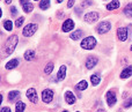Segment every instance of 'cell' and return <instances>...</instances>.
<instances>
[{"label":"cell","mask_w":132,"mask_h":112,"mask_svg":"<svg viewBox=\"0 0 132 112\" xmlns=\"http://www.w3.org/2000/svg\"><path fill=\"white\" fill-rule=\"evenodd\" d=\"M18 43H19V37L16 36V35H12L6 41V43H5V45H4L5 53H6V54H12V53L14 52V50H15Z\"/></svg>","instance_id":"obj_1"},{"label":"cell","mask_w":132,"mask_h":112,"mask_svg":"<svg viewBox=\"0 0 132 112\" xmlns=\"http://www.w3.org/2000/svg\"><path fill=\"white\" fill-rule=\"evenodd\" d=\"M96 46V39L93 36H88L81 42V48L84 50H93Z\"/></svg>","instance_id":"obj_2"},{"label":"cell","mask_w":132,"mask_h":112,"mask_svg":"<svg viewBox=\"0 0 132 112\" xmlns=\"http://www.w3.org/2000/svg\"><path fill=\"white\" fill-rule=\"evenodd\" d=\"M37 31V24L35 23H29L28 25H26L24 29H23L22 34L24 37H30Z\"/></svg>","instance_id":"obj_3"},{"label":"cell","mask_w":132,"mask_h":112,"mask_svg":"<svg viewBox=\"0 0 132 112\" xmlns=\"http://www.w3.org/2000/svg\"><path fill=\"white\" fill-rule=\"evenodd\" d=\"M111 29V23L108 21H103L97 25V32L98 34H107Z\"/></svg>","instance_id":"obj_4"},{"label":"cell","mask_w":132,"mask_h":112,"mask_svg":"<svg viewBox=\"0 0 132 112\" xmlns=\"http://www.w3.org/2000/svg\"><path fill=\"white\" fill-rule=\"evenodd\" d=\"M42 99L44 103H51V101L53 99V91L51 89H45L42 92Z\"/></svg>","instance_id":"obj_5"},{"label":"cell","mask_w":132,"mask_h":112,"mask_svg":"<svg viewBox=\"0 0 132 112\" xmlns=\"http://www.w3.org/2000/svg\"><path fill=\"white\" fill-rule=\"evenodd\" d=\"M27 97H28V99L34 104H36L37 101H38V98H37V92L34 88H30V89L27 90Z\"/></svg>","instance_id":"obj_6"},{"label":"cell","mask_w":132,"mask_h":112,"mask_svg":"<svg viewBox=\"0 0 132 112\" xmlns=\"http://www.w3.org/2000/svg\"><path fill=\"white\" fill-rule=\"evenodd\" d=\"M85 21L88 23H93V22H96L98 18V13H96V12H90V13H87L86 15H85Z\"/></svg>","instance_id":"obj_7"},{"label":"cell","mask_w":132,"mask_h":112,"mask_svg":"<svg viewBox=\"0 0 132 112\" xmlns=\"http://www.w3.org/2000/svg\"><path fill=\"white\" fill-rule=\"evenodd\" d=\"M105 97H107V103H108V105L109 106H112V105L116 104L117 98H116V95H115L114 91H108Z\"/></svg>","instance_id":"obj_8"},{"label":"cell","mask_w":132,"mask_h":112,"mask_svg":"<svg viewBox=\"0 0 132 112\" xmlns=\"http://www.w3.org/2000/svg\"><path fill=\"white\" fill-rule=\"evenodd\" d=\"M117 37L122 42L126 41L128 39V29L126 28H118V30H117Z\"/></svg>","instance_id":"obj_9"},{"label":"cell","mask_w":132,"mask_h":112,"mask_svg":"<svg viewBox=\"0 0 132 112\" xmlns=\"http://www.w3.org/2000/svg\"><path fill=\"white\" fill-rule=\"evenodd\" d=\"M73 28H74V22H73L71 18H67V20H65V22L63 23L62 29H63V31L67 32V31H71Z\"/></svg>","instance_id":"obj_10"},{"label":"cell","mask_w":132,"mask_h":112,"mask_svg":"<svg viewBox=\"0 0 132 112\" xmlns=\"http://www.w3.org/2000/svg\"><path fill=\"white\" fill-rule=\"evenodd\" d=\"M96 64H97V59H96L95 57H89L88 59L86 60V67L88 69L94 68V67L96 66Z\"/></svg>","instance_id":"obj_11"},{"label":"cell","mask_w":132,"mask_h":112,"mask_svg":"<svg viewBox=\"0 0 132 112\" xmlns=\"http://www.w3.org/2000/svg\"><path fill=\"white\" fill-rule=\"evenodd\" d=\"M65 101L67 104H74L75 103V97H74V95H73V92H71V91L65 92Z\"/></svg>","instance_id":"obj_12"},{"label":"cell","mask_w":132,"mask_h":112,"mask_svg":"<svg viewBox=\"0 0 132 112\" xmlns=\"http://www.w3.org/2000/svg\"><path fill=\"white\" fill-rule=\"evenodd\" d=\"M19 64H20L19 59H12V60H9V61L6 64V68H7V69H13V68H16V67L19 66Z\"/></svg>","instance_id":"obj_13"},{"label":"cell","mask_w":132,"mask_h":112,"mask_svg":"<svg viewBox=\"0 0 132 112\" xmlns=\"http://www.w3.org/2000/svg\"><path fill=\"white\" fill-rule=\"evenodd\" d=\"M132 75V66H129L126 68L123 69V72L121 73V78L122 79H126V78H130Z\"/></svg>","instance_id":"obj_14"},{"label":"cell","mask_w":132,"mask_h":112,"mask_svg":"<svg viewBox=\"0 0 132 112\" xmlns=\"http://www.w3.org/2000/svg\"><path fill=\"white\" fill-rule=\"evenodd\" d=\"M65 75H66V66L63 65L62 67L59 68V72L57 74V81H62L65 79Z\"/></svg>","instance_id":"obj_15"},{"label":"cell","mask_w":132,"mask_h":112,"mask_svg":"<svg viewBox=\"0 0 132 112\" xmlns=\"http://www.w3.org/2000/svg\"><path fill=\"white\" fill-rule=\"evenodd\" d=\"M20 98V92L16 91V90H13V91H11L8 94V99L9 102H15L16 99Z\"/></svg>","instance_id":"obj_16"},{"label":"cell","mask_w":132,"mask_h":112,"mask_svg":"<svg viewBox=\"0 0 132 112\" xmlns=\"http://www.w3.org/2000/svg\"><path fill=\"white\" fill-rule=\"evenodd\" d=\"M119 7V1L118 0H112L110 4L107 5V9L108 11H114V9H117Z\"/></svg>","instance_id":"obj_17"},{"label":"cell","mask_w":132,"mask_h":112,"mask_svg":"<svg viewBox=\"0 0 132 112\" xmlns=\"http://www.w3.org/2000/svg\"><path fill=\"white\" fill-rule=\"evenodd\" d=\"M82 35H84V32H82V30H75L74 32H72L71 34V38L73 39V41H78V39H80L82 37Z\"/></svg>","instance_id":"obj_18"},{"label":"cell","mask_w":132,"mask_h":112,"mask_svg":"<svg viewBox=\"0 0 132 112\" xmlns=\"http://www.w3.org/2000/svg\"><path fill=\"white\" fill-rule=\"evenodd\" d=\"M24 59L26 60H32V59H35V51L34 50H28V51H26V53H24Z\"/></svg>","instance_id":"obj_19"},{"label":"cell","mask_w":132,"mask_h":112,"mask_svg":"<svg viewBox=\"0 0 132 112\" xmlns=\"http://www.w3.org/2000/svg\"><path fill=\"white\" fill-rule=\"evenodd\" d=\"M87 86H88V83H87V81H85V80H82V81H80L79 83H78L75 87H77V89L78 90H86L87 89Z\"/></svg>","instance_id":"obj_20"},{"label":"cell","mask_w":132,"mask_h":112,"mask_svg":"<svg viewBox=\"0 0 132 112\" xmlns=\"http://www.w3.org/2000/svg\"><path fill=\"white\" fill-rule=\"evenodd\" d=\"M90 81H92V83H93V86H97L98 83L101 82V78L97 74H93V75L90 76Z\"/></svg>","instance_id":"obj_21"},{"label":"cell","mask_w":132,"mask_h":112,"mask_svg":"<svg viewBox=\"0 0 132 112\" xmlns=\"http://www.w3.org/2000/svg\"><path fill=\"white\" fill-rule=\"evenodd\" d=\"M26 109V104L23 102H18L15 105V112H23Z\"/></svg>","instance_id":"obj_22"},{"label":"cell","mask_w":132,"mask_h":112,"mask_svg":"<svg viewBox=\"0 0 132 112\" xmlns=\"http://www.w3.org/2000/svg\"><path fill=\"white\" fill-rule=\"evenodd\" d=\"M50 7V0H41V4H39V8L45 11Z\"/></svg>","instance_id":"obj_23"},{"label":"cell","mask_w":132,"mask_h":112,"mask_svg":"<svg viewBox=\"0 0 132 112\" xmlns=\"http://www.w3.org/2000/svg\"><path fill=\"white\" fill-rule=\"evenodd\" d=\"M4 28L7 31H12V29H13V22L11 20H6L4 22Z\"/></svg>","instance_id":"obj_24"},{"label":"cell","mask_w":132,"mask_h":112,"mask_svg":"<svg viewBox=\"0 0 132 112\" xmlns=\"http://www.w3.org/2000/svg\"><path fill=\"white\" fill-rule=\"evenodd\" d=\"M22 8H23V12H24V13H30V12H31L32 9H34V6H32V4L28 2V4L23 5Z\"/></svg>","instance_id":"obj_25"},{"label":"cell","mask_w":132,"mask_h":112,"mask_svg":"<svg viewBox=\"0 0 132 112\" xmlns=\"http://www.w3.org/2000/svg\"><path fill=\"white\" fill-rule=\"evenodd\" d=\"M124 14H125L126 16H129V17L132 16V4H129L128 6L124 8Z\"/></svg>","instance_id":"obj_26"},{"label":"cell","mask_w":132,"mask_h":112,"mask_svg":"<svg viewBox=\"0 0 132 112\" xmlns=\"http://www.w3.org/2000/svg\"><path fill=\"white\" fill-rule=\"evenodd\" d=\"M52 71H53V64H52V62H49V64L45 66L44 72H45V74H50Z\"/></svg>","instance_id":"obj_27"},{"label":"cell","mask_w":132,"mask_h":112,"mask_svg":"<svg viewBox=\"0 0 132 112\" xmlns=\"http://www.w3.org/2000/svg\"><path fill=\"white\" fill-rule=\"evenodd\" d=\"M23 21H24V17H22V16H21V17H19L18 20H16V22H15V25L18 28H20L21 25L23 24Z\"/></svg>","instance_id":"obj_28"},{"label":"cell","mask_w":132,"mask_h":112,"mask_svg":"<svg viewBox=\"0 0 132 112\" xmlns=\"http://www.w3.org/2000/svg\"><path fill=\"white\" fill-rule=\"evenodd\" d=\"M92 4H93V1H92V0H82V6H84V7L90 6Z\"/></svg>","instance_id":"obj_29"},{"label":"cell","mask_w":132,"mask_h":112,"mask_svg":"<svg viewBox=\"0 0 132 112\" xmlns=\"http://www.w3.org/2000/svg\"><path fill=\"white\" fill-rule=\"evenodd\" d=\"M124 108L125 109H128V108H130V106H132V98L131 99H129V101H126L125 103H124Z\"/></svg>","instance_id":"obj_30"},{"label":"cell","mask_w":132,"mask_h":112,"mask_svg":"<svg viewBox=\"0 0 132 112\" xmlns=\"http://www.w3.org/2000/svg\"><path fill=\"white\" fill-rule=\"evenodd\" d=\"M74 1H75V0H70V1H68V4H67V7H68V8L73 7V5H74Z\"/></svg>","instance_id":"obj_31"},{"label":"cell","mask_w":132,"mask_h":112,"mask_svg":"<svg viewBox=\"0 0 132 112\" xmlns=\"http://www.w3.org/2000/svg\"><path fill=\"white\" fill-rule=\"evenodd\" d=\"M11 12H12V15H16V13H18V11H16L15 7H12V8H11Z\"/></svg>","instance_id":"obj_32"},{"label":"cell","mask_w":132,"mask_h":112,"mask_svg":"<svg viewBox=\"0 0 132 112\" xmlns=\"http://www.w3.org/2000/svg\"><path fill=\"white\" fill-rule=\"evenodd\" d=\"M1 112H11V109H9L8 106H5V108L1 109Z\"/></svg>","instance_id":"obj_33"},{"label":"cell","mask_w":132,"mask_h":112,"mask_svg":"<svg viewBox=\"0 0 132 112\" xmlns=\"http://www.w3.org/2000/svg\"><path fill=\"white\" fill-rule=\"evenodd\" d=\"M28 2H29V0H20V4L22 5V6L26 5V4H28Z\"/></svg>","instance_id":"obj_34"},{"label":"cell","mask_w":132,"mask_h":112,"mask_svg":"<svg viewBox=\"0 0 132 112\" xmlns=\"http://www.w3.org/2000/svg\"><path fill=\"white\" fill-rule=\"evenodd\" d=\"M5 1H6V4H11L12 0H5Z\"/></svg>","instance_id":"obj_35"},{"label":"cell","mask_w":132,"mask_h":112,"mask_svg":"<svg viewBox=\"0 0 132 112\" xmlns=\"http://www.w3.org/2000/svg\"><path fill=\"white\" fill-rule=\"evenodd\" d=\"M96 112H105V111H104V110H102V109H100V110H97Z\"/></svg>","instance_id":"obj_36"},{"label":"cell","mask_w":132,"mask_h":112,"mask_svg":"<svg viewBox=\"0 0 132 112\" xmlns=\"http://www.w3.org/2000/svg\"><path fill=\"white\" fill-rule=\"evenodd\" d=\"M63 1V0H57V2H62Z\"/></svg>","instance_id":"obj_37"},{"label":"cell","mask_w":132,"mask_h":112,"mask_svg":"<svg viewBox=\"0 0 132 112\" xmlns=\"http://www.w3.org/2000/svg\"><path fill=\"white\" fill-rule=\"evenodd\" d=\"M131 51H132V45H131Z\"/></svg>","instance_id":"obj_38"},{"label":"cell","mask_w":132,"mask_h":112,"mask_svg":"<svg viewBox=\"0 0 132 112\" xmlns=\"http://www.w3.org/2000/svg\"><path fill=\"white\" fill-rule=\"evenodd\" d=\"M63 112H68V111H63Z\"/></svg>","instance_id":"obj_39"},{"label":"cell","mask_w":132,"mask_h":112,"mask_svg":"<svg viewBox=\"0 0 132 112\" xmlns=\"http://www.w3.org/2000/svg\"><path fill=\"white\" fill-rule=\"evenodd\" d=\"M35 1H37V0H35Z\"/></svg>","instance_id":"obj_40"},{"label":"cell","mask_w":132,"mask_h":112,"mask_svg":"<svg viewBox=\"0 0 132 112\" xmlns=\"http://www.w3.org/2000/svg\"><path fill=\"white\" fill-rule=\"evenodd\" d=\"M77 112H79V111H77Z\"/></svg>","instance_id":"obj_41"}]
</instances>
